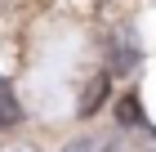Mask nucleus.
Masks as SVG:
<instances>
[{"label": "nucleus", "mask_w": 156, "mask_h": 152, "mask_svg": "<svg viewBox=\"0 0 156 152\" xmlns=\"http://www.w3.org/2000/svg\"><path fill=\"white\" fill-rule=\"evenodd\" d=\"M134 63H138V49H134L129 40H120V45L112 49V72H129Z\"/></svg>", "instance_id": "3"}, {"label": "nucleus", "mask_w": 156, "mask_h": 152, "mask_svg": "<svg viewBox=\"0 0 156 152\" xmlns=\"http://www.w3.org/2000/svg\"><path fill=\"white\" fill-rule=\"evenodd\" d=\"M103 103H107V76H89V85L80 94V117H94Z\"/></svg>", "instance_id": "1"}, {"label": "nucleus", "mask_w": 156, "mask_h": 152, "mask_svg": "<svg viewBox=\"0 0 156 152\" xmlns=\"http://www.w3.org/2000/svg\"><path fill=\"white\" fill-rule=\"evenodd\" d=\"M0 152H40L36 143H9V148H0Z\"/></svg>", "instance_id": "6"}, {"label": "nucleus", "mask_w": 156, "mask_h": 152, "mask_svg": "<svg viewBox=\"0 0 156 152\" xmlns=\"http://www.w3.org/2000/svg\"><path fill=\"white\" fill-rule=\"evenodd\" d=\"M62 152H98V143H94V139H72Z\"/></svg>", "instance_id": "5"}, {"label": "nucleus", "mask_w": 156, "mask_h": 152, "mask_svg": "<svg viewBox=\"0 0 156 152\" xmlns=\"http://www.w3.org/2000/svg\"><path fill=\"white\" fill-rule=\"evenodd\" d=\"M107 152H120V148H107Z\"/></svg>", "instance_id": "7"}, {"label": "nucleus", "mask_w": 156, "mask_h": 152, "mask_svg": "<svg viewBox=\"0 0 156 152\" xmlns=\"http://www.w3.org/2000/svg\"><path fill=\"white\" fill-rule=\"evenodd\" d=\"M116 121L120 125H138V98H134V94L116 103Z\"/></svg>", "instance_id": "4"}, {"label": "nucleus", "mask_w": 156, "mask_h": 152, "mask_svg": "<svg viewBox=\"0 0 156 152\" xmlns=\"http://www.w3.org/2000/svg\"><path fill=\"white\" fill-rule=\"evenodd\" d=\"M147 152H156V148H147Z\"/></svg>", "instance_id": "8"}, {"label": "nucleus", "mask_w": 156, "mask_h": 152, "mask_svg": "<svg viewBox=\"0 0 156 152\" xmlns=\"http://www.w3.org/2000/svg\"><path fill=\"white\" fill-rule=\"evenodd\" d=\"M23 121V107H18V98H13V85L0 81V130H13Z\"/></svg>", "instance_id": "2"}]
</instances>
